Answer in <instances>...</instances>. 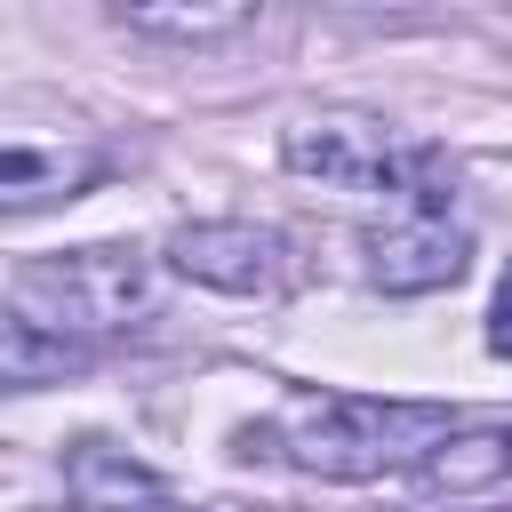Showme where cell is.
<instances>
[{"instance_id":"52a82bcc","label":"cell","mask_w":512,"mask_h":512,"mask_svg":"<svg viewBox=\"0 0 512 512\" xmlns=\"http://www.w3.org/2000/svg\"><path fill=\"white\" fill-rule=\"evenodd\" d=\"M72 480H80V496H88V512H192V504H176L144 464H128V456H112L104 440H88L80 456H72Z\"/></svg>"},{"instance_id":"5b68a950","label":"cell","mask_w":512,"mask_h":512,"mask_svg":"<svg viewBox=\"0 0 512 512\" xmlns=\"http://www.w3.org/2000/svg\"><path fill=\"white\" fill-rule=\"evenodd\" d=\"M360 256H368V280L384 296H424V288H456L464 280L472 240L448 216H432V208H400V216L360 232Z\"/></svg>"},{"instance_id":"30bf717a","label":"cell","mask_w":512,"mask_h":512,"mask_svg":"<svg viewBox=\"0 0 512 512\" xmlns=\"http://www.w3.org/2000/svg\"><path fill=\"white\" fill-rule=\"evenodd\" d=\"M128 32H168V40H216V32H240L248 8H120Z\"/></svg>"},{"instance_id":"ba28073f","label":"cell","mask_w":512,"mask_h":512,"mask_svg":"<svg viewBox=\"0 0 512 512\" xmlns=\"http://www.w3.org/2000/svg\"><path fill=\"white\" fill-rule=\"evenodd\" d=\"M96 168H104L96 152H40V144L16 136V144L0 152V200H8V208H40V200H56V192L72 200Z\"/></svg>"},{"instance_id":"8fae6325","label":"cell","mask_w":512,"mask_h":512,"mask_svg":"<svg viewBox=\"0 0 512 512\" xmlns=\"http://www.w3.org/2000/svg\"><path fill=\"white\" fill-rule=\"evenodd\" d=\"M488 352L512 360V280H504V296H496V312H488Z\"/></svg>"},{"instance_id":"277c9868","label":"cell","mask_w":512,"mask_h":512,"mask_svg":"<svg viewBox=\"0 0 512 512\" xmlns=\"http://www.w3.org/2000/svg\"><path fill=\"white\" fill-rule=\"evenodd\" d=\"M168 264L200 288H224V296H272L288 280V240L248 216H208V224L168 232Z\"/></svg>"},{"instance_id":"7a4b0ae2","label":"cell","mask_w":512,"mask_h":512,"mask_svg":"<svg viewBox=\"0 0 512 512\" xmlns=\"http://www.w3.org/2000/svg\"><path fill=\"white\" fill-rule=\"evenodd\" d=\"M280 160L296 176H320L336 192H400L408 208H432L448 216V176H440V152H416L400 144L376 112H312L280 136Z\"/></svg>"},{"instance_id":"8992f818","label":"cell","mask_w":512,"mask_h":512,"mask_svg":"<svg viewBox=\"0 0 512 512\" xmlns=\"http://www.w3.org/2000/svg\"><path fill=\"white\" fill-rule=\"evenodd\" d=\"M504 472H512V424H472V432H448V440L416 464L424 496H472V488H496Z\"/></svg>"},{"instance_id":"9c48e42d","label":"cell","mask_w":512,"mask_h":512,"mask_svg":"<svg viewBox=\"0 0 512 512\" xmlns=\"http://www.w3.org/2000/svg\"><path fill=\"white\" fill-rule=\"evenodd\" d=\"M72 368H88V344H72V336H56V328H40V320H24V312L0 320V376H8L16 392L64 384Z\"/></svg>"},{"instance_id":"6da1fadb","label":"cell","mask_w":512,"mask_h":512,"mask_svg":"<svg viewBox=\"0 0 512 512\" xmlns=\"http://www.w3.org/2000/svg\"><path fill=\"white\" fill-rule=\"evenodd\" d=\"M456 432V408L448 400H376V392H312V400H288L280 432V456L312 480H384V472H408L424 464L440 440Z\"/></svg>"},{"instance_id":"3957f363","label":"cell","mask_w":512,"mask_h":512,"mask_svg":"<svg viewBox=\"0 0 512 512\" xmlns=\"http://www.w3.org/2000/svg\"><path fill=\"white\" fill-rule=\"evenodd\" d=\"M8 312L56 328V336H120L136 320H152V264L136 248H64L16 272Z\"/></svg>"}]
</instances>
